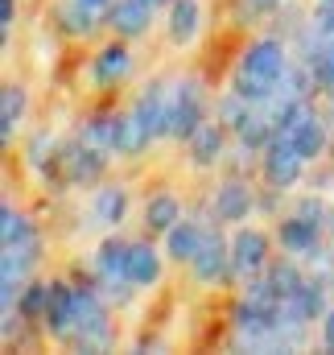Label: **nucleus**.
Returning a JSON list of instances; mask_svg holds the SVG:
<instances>
[{"mask_svg":"<svg viewBox=\"0 0 334 355\" xmlns=\"http://www.w3.org/2000/svg\"><path fill=\"white\" fill-rule=\"evenodd\" d=\"M289 75V67H285V46L281 42H256L248 46V54H244V62H240V71H236V91L248 99V103H268L276 87H281V79Z\"/></svg>","mask_w":334,"mask_h":355,"instance_id":"nucleus-1","label":"nucleus"},{"mask_svg":"<svg viewBox=\"0 0 334 355\" xmlns=\"http://www.w3.org/2000/svg\"><path fill=\"white\" fill-rule=\"evenodd\" d=\"M75 343L79 347H107L112 331H107V310L91 289H75Z\"/></svg>","mask_w":334,"mask_h":355,"instance_id":"nucleus-2","label":"nucleus"},{"mask_svg":"<svg viewBox=\"0 0 334 355\" xmlns=\"http://www.w3.org/2000/svg\"><path fill=\"white\" fill-rule=\"evenodd\" d=\"M301 166H306L301 149H297L285 132H276V137L268 141V153H264V178H268V186H272V190L293 186V182L301 178Z\"/></svg>","mask_w":334,"mask_h":355,"instance_id":"nucleus-3","label":"nucleus"},{"mask_svg":"<svg viewBox=\"0 0 334 355\" xmlns=\"http://www.w3.org/2000/svg\"><path fill=\"white\" fill-rule=\"evenodd\" d=\"M202 124V91L194 79L177 83L169 91V137H194V128Z\"/></svg>","mask_w":334,"mask_h":355,"instance_id":"nucleus-4","label":"nucleus"},{"mask_svg":"<svg viewBox=\"0 0 334 355\" xmlns=\"http://www.w3.org/2000/svg\"><path fill=\"white\" fill-rule=\"evenodd\" d=\"M95 272H99V281L107 285V293L112 297H128V248L124 244H103L99 252H95Z\"/></svg>","mask_w":334,"mask_h":355,"instance_id":"nucleus-5","label":"nucleus"},{"mask_svg":"<svg viewBox=\"0 0 334 355\" xmlns=\"http://www.w3.org/2000/svg\"><path fill=\"white\" fill-rule=\"evenodd\" d=\"M46 331L54 339H75V289L54 281L50 285V302H46Z\"/></svg>","mask_w":334,"mask_h":355,"instance_id":"nucleus-6","label":"nucleus"},{"mask_svg":"<svg viewBox=\"0 0 334 355\" xmlns=\"http://www.w3.org/2000/svg\"><path fill=\"white\" fill-rule=\"evenodd\" d=\"M190 265H194V277H198V281L219 285V281L227 277V265H231V244H227L223 236L206 232V240H202V248H198V257H194Z\"/></svg>","mask_w":334,"mask_h":355,"instance_id":"nucleus-7","label":"nucleus"},{"mask_svg":"<svg viewBox=\"0 0 334 355\" xmlns=\"http://www.w3.org/2000/svg\"><path fill=\"white\" fill-rule=\"evenodd\" d=\"M128 71H132V54H128L124 46H107V50L95 54V62H91L87 75H91L95 87H116V83L128 79Z\"/></svg>","mask_w":334,"mask_h":355,"instance_id":"nucleus-8","label":"nucleus"},{"mask_svg":"<svg viewBox=\"0 0 334 355\" xmlns=\"http://www.w3.org/2000/svg\"><path fill=\"white\" fill-rule=\"evenodd\" d=\"M264 261H268V240H264V232L244 227V232L231 240V268L244 272V277H252Z\"/></svg>","mask_w":334,"mask_h":355,"instance_id":"nucleus-9","label":"nucleus"},{"mask_svg":"<svg viewBox=\"0 0 334 355\" xmlns=\"http://www.w3.org/2000/svg\"><path fill=\"white\" fill-rule=\"evenodd\" d=\"M132 116L149 128V137H166L169 132V91L166 87H149L141 99H137Z\"/></svg>","mask_w":334,"mask_h":355,"instance_id":"nucleus-10","label":"nucleus"},{"mask_svg":"<svg viewBox=\"0 0 334 355\" xmlns=\"http://www.w3.org/2000/svg\"><path fill=\"white\" fill-rule=\"evenodd\" d=\"M281 244L293 257H318V223H310L306 215H293L281 223Z\"/></svg>","mask_w":334,"mask_h":355,"instance_id":"nucleus-11","label":"nucleus"},{"mask_svg":"<svg viewBox=\"0 0 334 355\" xmlns=\"http://www.w3.org/2000/svg\"><path fill=\"white\" fill-rule=\"evenodd\" d=\"M107 21H112V29L120 37H137L149 25V0H116L112 12H107Z\"/></svg>","mask_w":334,"mask_h":355,"instance_id":"nucleus-12","label":"nucleus"},{"mask_svg":"<svg viewBox=\"0 0 334 355\" xmlns=\"http://www.w3.org/2000/svg\"><path fill=\"white\" fill-rule=\"evenodd\" d=\"M252 211V190L244 182H223L219 194H215V215L223 223H240L244 215Z\"/></svg>","mask_w":334,"mask_h":355,"instance_id":"nucleus-13","label":"nucleus"},{"mask_svg":"<svg viewBox=\"0 0 334 355\" xmlns=\"http://www.w3.org/2000/svg\"><path fill=\"white\" fill-rule=\"evenodd\" d=\"M62 166H67V178L71 182H95V178L103 174V149H95V145L67 149L62 153Z\"/></svg>","mask_w":334,"mask_h":355,"instance_id":"nucleus-14","label":"nucleus"},{"mask_svg":"<svg viewBox=\"0 0 334 355\" xmlns=\"http://www.w3.org/2000/svg\"><path fill=\"white\" fill-rule=\"evenodd\" d=\"M202 240H206V227H198V223H173L166 232V252L173 261H194L198 248H202Z\"/></svg>","mask_w":334,"mask_h":355,"instance_id":"nucleus-15","label":"nucleus"},{"mask_svg":"<svg viewBox=\"0 0 334 355\" xmlns=\"http://www.w3.org/2000/svg\"><path fill=\"white\" fill-rule=\"evenodd\" d=\"M198 17H202L198 0H173V8H169V37H173L177 46L194 42V33H198Z\"/></svg>","mask_w":334,"mask_h":355,"instance_id":"nucleus-16","label":"nucleus"},{"mask_svg":"<svg viewBox=\"0 0 334 355\" xmlns=\"http://www.w3.org/2000/svg\"><path fill=\"white\" fill-rule=\"evenodd\" d=\"M161 277V261L149 244H128V281L132 285H153Z\"/></svg>","mask_w":334,"mask_h":355,"instance_id":"nucleus-17","label":"nucleus"},{"mask_svg":"<svg viewBox=\"0 0 334 355\" xmlns=\"http://www.w3.org/2000/svg\"><path fill=\"white\" fill-rule=\"evenodd\" d=\"M190 153H194L198 166L219 162V157H223V128H219V124H198L194 137H190Z\"/></svg>","mask_w":334,"mask_h":355,"instance_id":"nucleus-18","label":"nucleus"},{"mask_svg":"<svg viewBox=\"0 0 334 355\" xmlns=\"http://www.w3.org/2000/svg\"><path fill=\"white\" fill-rule=\"evenodd\" d=\"M91 211H95L99 223H120L124 211H128V198H124V190H116V186H99V190L91 194Z\"/></svg>","mask_w":334,"mask_h":355,"instance_id":"nucleus-19","label":"nucleus"},{"mask_svg":"<svg viewBox=\"0 0 334 355\" xmlns=\"http://www.w3.org/2000/svg\"><path fill=\"white\" fill-rule=\"evenodd\" d=\"M177 219H182V207H177L173 194H153V198H149V207H145V223H149V232H169Z\"/></svg>","mask_w":334,"mask_h":355,"instance_id":"nucleus-20","label":"nucleus"},{"mask_svg":"<svg viewBox=\"0 0 334 355\" xmlns=\"http://www.w3.org/2000/svg\"><path fill=\"white\" fill-rule=\"evenodd\" d=\"M58 21H62L67 33H91V29H95V8L83 4V0H67V4L58 8Z\"/></svg>","mask_w":334,"mask_h":355,"instance_id":"nucleus-21","label":"nucleus"},{"mask_svg":"<svg viewBox=\"0 0 334 355\" xmlns=\"http://www.w3.org/2000/svg\"><path fill=\"white\" fill-rule=\"evenodd\" d=\"M25 116V91L21 87H4V112H0V128H4V141H12V132H17V120Z\"/></svg>","mask_w":334,"mask_h":355,"instance_id":"nucleus-22","label":"nucleus"},{"mask_svg":"<svg viewBox=\"0 0 334 355\" xmlns=\"http://www.w3.org/2000/svg\"><path fill=\"white\" fill-rule=\"evenodd\" d=\"M268 281H272V289H276L281 297H289V293L301 289V272H297L293 265H276L272 272H268Z\"/></svg>","mask_w":334,"mask_h":355,"instance_id":"nucleus-23","label":"nucleus"},{"mask_svg":"<svg viewBox=\"0 0 334 355\" xmlns=\"http://www.w3.org/2000/svg\"><path fill=\"white\" fill-rule=\"evenodd\" d=\"M0 227H4V244L8 240H21V236H33V223L21 211H12V207H4V223Z\"/></svg>","mask_w":334,"mask_h":355,"instance_id":"nucleus-24","label":"nucleus"},{"mask_svg":"<svg viewBox=\"0 0 334 355\" xmlns=\"http://www.w3.org/2000/svg\"><path fill=\"white\" fill-rule=\"evenodd\" d=\"M50 302V285H29V293L21 297V314H46Z\"/></svg>","mask_w":334,"mask_h":355,"instance_id":"nucleus-25","label":"nucleus"},{"mask_svg":"<svg viewBox=\"0 0 334 355\" xmlns=\"http://www.w3.org/2000/svg\"><path fill=\"white\" fill-rule=\"evenodd\" d=\"M314 33L326 37V42H334V0H322V8H318V17H314Z\"/></svg>","mask_w":334,"mask_h":355,"instance_id":"nucleus-26","label":"nucleus"},{"mask_svg":"<svg viewBox=\"0 0 334 355\" xmlns=\"http://www.w3.org/2000/svg\"><path fill=\"white\" fill-rule=\"evenodd\" d=\"M281 0H240V17H264V12H272Z\"/></svg>","mask_w":334,"mask_h":355,"instance_id":"nucleus-27","label":"nucleus"},{"mask_svg":"<svg viewBox=\"0 0 334 355\" xmlns=\"http://www.w3.org/2000/svg\"><path fill=\"white\" fill-rule=\"evenodd\" d=\"M297 215H306L310 223H318V227H322V215H326V211H322V202H318V198H301V202H297Z\"/></svg>","mask_w":334,"mask_h":355,"instance_id":"nucleus-28","label":"nucleus"},{"mask_svg":"<svg viewBox=\"0 0 334 355\" xmlns=\"http://www.w3.org/2000/svg\"><path fill=\"white\" fill-rule=\"evenodd\" d=\"M46 157H50V137H37V141L29 145V162H33V166H42Z\"/></svg>","mask_w":334,"mask_h":355,"instance_id":"nucleus-29","label":"nucleus"},{"mask_svg":"<svg viewBox=\"0 0 334 355\" xmlns=\"http://www.w3.org/2000/svg\"><path fill=\"white\" fill-rule=\"evenodd\" d=\"M322 343H326V347L334 352V310L326 314V322H322Z\"/></svg>","mask_w":334,"mask_h":355,"instance_id":"nucleus-30","label":"nucleus"},{"mask_svg":"<svg viewBox=\"0 0 334 355\" xmlns=\"http://www.w3.org/2000/svg\"><path fill=\"white\" fill-rule=\"evenodd\" d=\"M83 4H91V8H99V4H112V0H83Z\"/></svg>","mask_w":334,"mask_h":355,"instance_id":"nucleus-31","label":"nucleus"},{"mask_svg":"<svg viewBox=\"0 0 334 355\" xmlns=\"http://www.w3.org/2000/svg\"><path fill=\"white\" fill-rule=\"evenodd\" d=\"M149 4H157V0H149Z\"/></svg>","mask_w":334,"mask_h":355,"instance_id":"nucleus-32","label":"nucleus"}]
</instances>
